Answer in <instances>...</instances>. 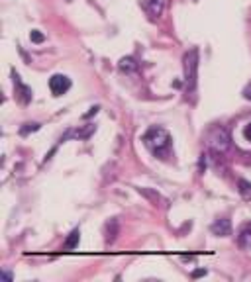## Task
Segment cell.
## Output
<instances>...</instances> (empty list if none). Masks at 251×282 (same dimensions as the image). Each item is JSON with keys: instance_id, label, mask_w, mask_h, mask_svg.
<instances>
[{"instance_id": "5bb4252c", "label": "cell", "mask_w": 251, "mask_h": 282, "mask_svg": "<svg viewBox=\"0 0 251 282\" xmlns=\"http://www.w3.org/2000/svg\"><path fill=\"white\" fill-rule=\"evenodd\" d=\"M204 275H206V271H204V269H198V271H195V273H193V279H198V277H204Z\"/></svg>"}, {"instance_id": "ba28073f", "label": "cell", "mask_w": 251, "mask_h": 282, "mask_svg": "<svg viewBox=\"0 0 251 282\" xmlns=\"http://www.w3.org/2000/svg\"><path fill=\"white\" fill-rule=\"evenodd\" d=\"M118 69H120L122 73H136V71H138V63H136L132 57H124V59H120Z\"/></svg>"}, {"instance_id": "2e32d148", "label": "cell", "mask_w": 251, "mask_h": 282, "mask_svg": "<svg viewBox=\"0 0 251 282\" xmlns=\"http://www.w3.org/2000/svg\"><path fill=\"white\" fill-rule=\"evenodd\" d=\"M246 137H248V139L251 141V124L248 126V128H246Z\"/></svg>"}, {"instance_id": "30bf717a", "label": "cell", "mask_w": 251, "mask_h": 282, "mask_svg": "<svg viewBox=\"0 0 251 282\" xmlns=\"http://www.w3.org/2000/svg\"><path fill=\"white\" fill-rule=\"evenodd\" d=\"M238 186H240V194H242V198L248 200V202H251V182H248V180H240Z\"/></svg>"}, {"instance_id": "277c9868", "label": "cell", "mask_w": 251, "mask_h": 282, "mask_svg": "<svg viewBox=\"0 0 251 282\" xmlns=\"http://www.w3.org/2000/svg\"><path fill=\"white\" fill-rule=\"evenodd\" d=\"M71 88V78L65 75H53L49 78V90L53 96H63Z\"/></svg>"}, {"instance_id": "8fae6325", "label": "cell", "mask_w": 251, "mask_h": 282, "mask_svg": "<svg viewBox=\"0 0 251 282\" xmlns=\"http://www.w3.org/2000/svg\"><path fill=\"white\" fill-rule=\"evenodd\" d=\"M29 39H31L33 43H43V41H45V35H43L41 31H37V29H33V31L29 33Z\"/></svg>"}, {"instance_id": "7a4b0ae2", "label": "cell", "mask_w": 251, "mask_h": 282, "mask_svg": "<svg viewBox=\"0 0 251 282\" xmlns=\"http://www.w3.org/2000/svg\"><path fill=\"white\" fill-rule=\"evenodd\" d=\"M208 147L214 153H226L230 149V135H228V131L222 128L212 129L208 133Z\"/></svg>"}, {"instance_id": "9a60e30c", "label": "cell", "mask_w": 251, "mask_h": 282, "mask_svg": "<svg viewBox=\"0 0 251 282\" xmlns=\"http://www.w3.org/2000/svg\"><path fill=\"white\" fill-rule=\"evenodd\" d=\"M2 281H12V275L10 273H2Z\"/></svg>"}, {"instance_id": "9c48e42d", "label": "cell", "mask_w": 251, "mask_h": 282, "mask_svg": "<svg viewBox=\"0 0 251 282\" xmlns=\"http://www.w3.org/2000/svg\"><path fill=\"white\" fill-rule=\"evenodd\" d=\"M163 10V0H147V12L151 16H159Z\"/></svg>"}, {"instance_id": "6da1fadb", "label": "cell", "mask_w": 251, "mask_h": 282, "mask_svg": "<svg viewBox=\"0 0 251 282\" xmlns=\"http://www.w3.org/2000/svg\"><path fill=\"white\" fill-rule=\"evenodd\" d=\"M143 143L153 155L161 157L171 149V135L163 128H149L143 135Z\"/></svg>"}, {"instance_id": "3957f363", "label": "cell", "mask_w": 251, "mask_h": 282, "mask_svg": "<svg viewBox=\"0 0 251 282\" xmlns=\"http://www.w3.org/2000/svg\"><path fill=\"white\" fill-rule=\"evenodd\" d=\"M196 67H198V51L193 49L191 53L185 55V78H187V84L189 86H195Z\"/></svg>"}, {"instance_id": "7c38bea8", "label": "cell", "mask_w": 251, "mask_h": 282, "mask_svg": "<svg viewBox=\"0 0 251 282\" xmlns=\"http://www.w3.org/2000/svg\"><path fill=\"white\" fill-rule=\"evenodd\" d=\"M39 128H41L39 124H26V128L20 129V135H28L29 131H37Z\"/></svg>"}, {"instance_id": "4fadbf2b", "label": "cell", "mask_w": 251, "mask_h": 282, "mask_svg": "<svg viewBox=\"0 0 251 282\" xmlns=\"http://www.w3.org/2000/svg\"><path fill=\"white\" fill-rule=\"evenodd\" d=\"M244 98H246V100H251V82L246 86V90H244Z\"/></svg>"}, {"instance_id": "8992f818", "label": "cell", "mask_w": 251, "mask_h": 282, "mask_svg": "<svg viewBox=\"0 0 251 282\" xmlns=\"http://www.w3.org/2000/svg\"><path fill=\"white\" fill-rule=\"evenodd\" d=\"M79 241H81V230H79V228H75V230L69 233L67 241L63 243V249H65V251H73V249H77V247H79Z\"/></svg>"}, {"instance_id": "52a82bcc", "label": "cell", "mask_w": 251, "mask_h": 282, "mask_svg": "<svg viewBox=\"0 0 251 282\" xmlns=\"http://www.w3.org/2000/svg\"><path fill=\"white\" fill-rule=\"evenodd\" d=\"M238 241H240V247H244V249H251V224H246V226L242 228Z\"/></svg>"}, {"instance_id": "5b68a950", "label": "cell", "mask_w": 251, "mask_h": 282, "mask_svg": "<svg viewBox=\"0 0 251 282\" xmlns=\"http://www.w3.org/2000/svg\"><path fill=\"white\" fill-rule=\"evenodd\" d=\"M210 231L218 237H228V235H232V224L228 218H220L210 226Z\"/></svg>"}]
</instances>
